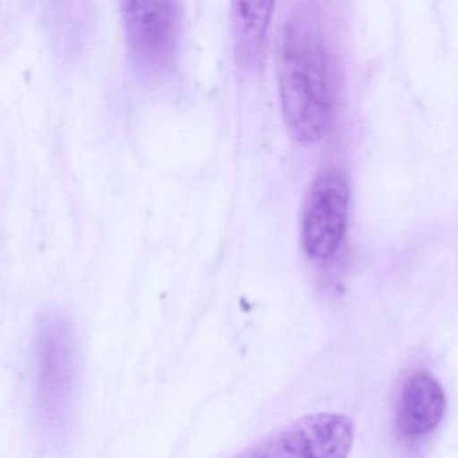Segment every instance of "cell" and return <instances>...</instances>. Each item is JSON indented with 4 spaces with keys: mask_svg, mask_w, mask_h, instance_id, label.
Instances as JSON below:
<instances>
[{
    "mask_svg": "<svg viewBox=\"0 0 458 458\" xmlns=\"http://www.w3.org/2000/svg\"><path fill=\"white\" fill-rule=\"evenodd\" d=\"M350 189L342 171L329 168L313 182L300 224L305 254L316 261L331 259L347 234Z\"/></svg>",
    "mask_w": 458,
    "mask_h": 458,
    "instance_id": "cell-4",
    "label": "cell"
},
{
    "mask_svg": "<svg viewBox=\"0 0 458 458\" xmlns=\"http://www.w3.org/2000/svg\"><path fill=\"white\" fill-rule=\"evenodd\" d=\"M273 6V2L232 4L235 65L243 73H254L262 65Z\"/></svg>",
    "mask_w": 458,
    "mask_h": 458,
    "instance_id": "cell-6",
    "label": "cell"
},
{
    "mask_svg": "<svg viewBox=\"0 0 458 458\" xmlns=\"http://www.w3.org/2000/svg\"><path fill=\"white\" fill-rule=\"evenodd\" d=\"M445 409L446 396L436 377L428 372H417L402 391L398 428L410 438L425 436L441 422Z\"/></svg>",
    "mask_w": 458,
    "mask_h": 458,
    "instance_id": "cell-5",
    "label": "cell"
},
{
    "mask_svg": "<svg viewBox=\"0 0 458 458\" xmlns=\"http://www.w3.org/2000/svg\"><path fill=\"white\" fill-rule=\"evenodd\" d=\"M355 425L347 415H305L267 436L237 458H348Z\"/></svg>",
    "mask_w": 458,
    "mask_h": 458,
    "instance_id": "cell-2",
    "label": "cell"
},
{
    "mask_svg": "<svg viewBox=\"0 0 458 458\" xmlns=\"http://www.w3.org/2000/svg\"><path fill=\"white\" fill-rule=\"evenodd\" d=\"M125 44L133 65L147 76L165 73L175 57L181 12L174 2H124L120 4Z\"/></svg>",
    "mask_w": 458,
    "mask_h": 458,
    "instance_id": "cell-3",
    "label": "cell"
},
{
    "mask_svg": "<svg viewBox=\"0 0 458 458\" xmlns=\"http://www.w3.org/2000/svg\"><path fill=\"white\" fill-rule=\"evenodd\" d=\"M278 89L288 132L297 143L323 140L336 109V73L320 10L297 4L281 33Z\"/></svg>",
    "mask_w": 458,
    "mask_h": 458,
    "instance_id": "cell-1",
    "label": "cell"
}]
</instances>
